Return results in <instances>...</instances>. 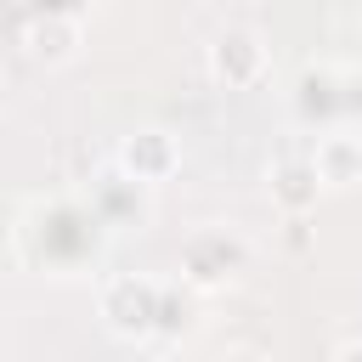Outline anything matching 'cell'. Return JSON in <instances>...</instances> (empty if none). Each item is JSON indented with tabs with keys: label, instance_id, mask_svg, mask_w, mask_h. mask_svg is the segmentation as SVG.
<instances>
[{
	"label": "cell",
	"instance_id": "cell-1",
	"mask_svg": "<svg viewBox=\"0 0 362 362\" xmlns=\"http://www.w3.org/2000/svg\"><path fill=\"white\" fill-rule=\"evenodd\" d=\"M11 249L23 260V272L34 277H51V283H79V277H96L107 249H113V232L96 221V209L85 204V192H40L17 209L11 221Z\"/></svg>",
	"mask_w": 362,
	"mask_h": 362
},
{
	"label": "cell",
	"instance_id": "cell-2",
	"mask_svg": "<svg viewBox=\"0 0 362 362\" xmlns=\"http://www.w3.org/2000/svg\"><path fill=\"white\" fill-rule=\"evenodd\" d=\"M249 238L238 232V226H226V221H198L192 232H181V243H175V277L187 283V288H198V294H221V288H232L243 272H249Z\"/></svg>",
	"mask_w": 362,
	"mask_h": 362
},
{
	"label": "cell",
	"instance_id": "cell-3",
	"mask_svg": "<svg viewBox=\"0 0 362 362\" xmlns=\"http://www.w3.org/2000/svg\"><path fill=\"white\" fill-rule=\"evenodd\" d=\"M158 277L141 272H113L96 294V317L119 345H153V322H158Z\"/></svg>",
	"mask_w": 362,
	"mask_h": 362
},
{
	"label": "cell",
	"instance_id": "cell-4",
	"mask_svg": "<svg viewBox=\"0 0 362 362\" xmlns=\"http://www.w3.org/2000/svg\"><path fill=\"white\" fill-rule=\"evenodd\" d=\"M204 74L221 90H255L272 74V45L255 23H226L215 28V40L204 45Z\"/></svg>",
	"mask_w": 362,
	"mask_h": 362
},
{
	"label": "cell",
	"instance_id": "cell-5",
	"mask_svg": "<svg viewBox=\"0 0 362 362\" xmlns=\"http://www.w3.org/2000/svg\"><path fill=\"white\" fill-rule=\"evenodd\" d=\"M79 192H85V204L96 209V221H102L113 238H119V232H141V226L153 221V209H158V198H153L158 187L136 181V175H130V170H119L113 158H107V164H102Z\"/></svg>",
	"mask_w": 362,
	"mask_h": 362
},
{
	"label": "cell",
	"instance_id": "cell-6",
	"mask_svg": "<svg viewBox=\"0 0 362 362\" xmlns=\"http://www.w3.org/2000/svg\"><path fill=\"white\" fill-rule=\"evenodd\" d=\"M288 119L305 136L345 124V68L339 62H305L288 85Z\"/></svg>",
	"mask_w": 362,
	"mask_h": 362
},
{
	"label": "cell",
	"instance_id": "cell-7",
	"mask_svg": "<svg viewBox=\"0 0 362 362\" xmlns=\"http://www.w3.org/2000/svg\"><path fill=\"white\" fill-rule=\"evenodd\" d=\"M17 45L28 51V62L40 68H68L85 51V23L79 17H57V11H23Z\"/></svg>",
	"mask_w": 362,
	"mask_h": 362
},
{
	"label": "cell",
	"instance_id": "cell-8",
	"mask_svg": "<svg viewBox=\"0 0 362 362\" xmlns=\"http://www.w3.org/2000/svg\"><path fill=\"white\" fill-rule=\"evenodd\" d=\"M113 164H119V170H130V175H136V181H147V187H164V181L181 170V141H175L164 124H141V130L119 136Z\"/></svg>",
	"mask_w": 362,
	"mask_h": 362
},
{
	"label": "cell",
	"instance_id": "cell-9",
	"mask_svg": "<svg viewBox=\"0 0 362 362\" xmlns=\"http://www.w3.org/2000/svg\"><path fill=\"white\" fill-rule=\"evenodd\" d=\"M305 158H311L322 192H351V187H362V130H356V124L317 130Z\"/></svg>",
	"mask_w": 362,
	"mask_h": 362
},
{
	"label": "cell",
	"instance_id": "cell-10",
	"mask_svg": "<svg viewBox=\"0 0 362 362\" xmlns=\"http://www.w3.org/2000/svg\"><path fill=\"white\" fill-rule=\"evenodd\" d=\"M266 198H272L277 215H311L317 198H328V192H322V181H317L305 153H283V158L266 164Z\"/></svg>",
	"mask_w": 362,
	"mask_h": 362
},
{
	"label": "cell",
	"instance_id": "cell-11",
	"mask_svg": "<svg viewBox=\"0 0 362 362\" xmlns=\"http://www.w3.org/2000/svg\"><path fill=\"white\" fill-rule=\"evenodd\" d=\"M192 322H198V288H187L181 277H170V283L158 288V322H153V345H158V351L181 345V339L192 334Z\"/></svg>",
	"mask_w": 362,
	"mask_h": 362
},
{
	"label": "cell",
	"instance_id": "cell-12",
	"mask_svg": "<svg viewBox=\"0 0 362 362\" xmlns=\"http://www.w3.org/2000/svg\"><path fill=\"white\" fill-rule=\"evenodd\" d=\"M345 124L362 130V68H345Z\"/></svg>",
	"mask_w": 362,
	"mask_h": 362
},
{
	"label": "cell",
	"instance_id": "cell-13",
	"mask_svg": "<svg viewBox=\"0 0 362 362\" xmlns=\"http://www.w3.org/2000/svg\"><path fill=\"white\" fill-rule=\"evenodd\" d=\"M23 11H57V17H90V0H28Z\"/></svg>",
	"mask_w": 362,
	"mask_h": 362
},
{
	"label": "cell",
	"instance_id": "cell-14",
	"mask_svg": "<svg viewBox=\"0 0 362 362\" xmlns=\"http://www.w3.org/2000/svg\"><path fill=\"white\" fill-rule=\"evenodd\" d=\"M334 356H339V362H351V356H362V334H356V339H339V345H334Z\"/></svg>",
	"mask_w": 362,
	"mask_h": 362
}]
</instances>
